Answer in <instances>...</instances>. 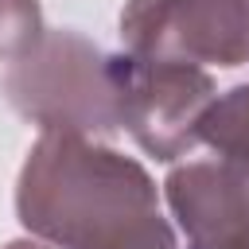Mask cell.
<instances>
[{
  "label": "cell",
  "instance_id": "obj_6",
  "mask_svg": "<svg viewBox=\"0 0 249 249\" xmlns=\"http://www.w3.org/2000/svg\"><path fill=\"white\" fill-rule=\"evenodd\" d=\"M198 144H210L218 160L249 167V82L214 97L198 121Z\"/></svg>",
  "mask_w": 249,
  "mask_h": 249
},
{
  "label": "cell",
  "instance_id": "obj_1",
  "mask_svg": "<svg viewBox=\"0 0 249 249\" xmlns=\"http://www.w3.org/2000/svg\"><path fill=\"white\" fill-rule=\"evenodd\" d=\"M160 210L152 175L78 132H43L16 183L23 230L58 249H97Z\"/></svg>",
  "mask_w": 249,
  "mask_h": 249
},
{
  "label": "cell",
  "instance_id": "obj_2",
  "mask_svg": "<svg viewBox=\"0 0 249 249\" xmlns=\"http://www.w3.org/2000/svg\"><path fill=\"white\" fill-rule=\"evenodd\" d=\"M4 93L19 117L43 132L109 136L117 121L113 54L78 31H43L4 74Z\"/></svg>",
  "mask_w": 249,
  "mask_h": 249
},
{
  "label": "cell",
  "instance_id": "obj_4",
  "mask_svg": "<svg viewBox=\"0 0 249 249\" xmlns=\"http://www.w3.org/2000/svg\"><path fill=\"white\" fill-rule=\"evenodd\" d=\"M121 43L156 62L241 66L249 62V0H128Z\"/></svg>",
  "mask_w": 249,
  "mask_h": 249
},
{
  "label": "cell",
  "instance_id": "obj_9",
  "mask_svg": "<svg viewBox=\"0 0 249 249\" xmlns=\"http://www.w3.org/2000/svg\"><path fill=\"white\" fill-rule=\"evenodd\" d=\"M4 249H47V245H43V241H27V237H23V241H8Z\"/></svg>",
  "mask_w": 249,
  "mask_h": 249
},
{
  "label": "cell",
  "instance_id": "obj_8",
  "mask_svg": "<svg viewBox=\"0 0 249 249\" xmlns=\"http://www.w3.org/2000/svg\"><path fill=\"white\" fill-rule=\"evenodd\" d=\"M97 249H179V245H175V230L167 226V218H160V210H152Z\"/></svg>",
  "mask_w": 249,
  "mask_h": 249
},
{
  "label": "cell",
  "instance_id": "obj_5",
  "mask_svg": "<svg viewBox=\"0 0 249 249\" xmlns=\"http://www.w3.org/2000/svg\"><path fill=\"white\" fill-rule=\"evenodd\" d=\"M167 206L187 249H249V167L233 160H198L175 167L163 183Z\"/></svg>",
  "mask_w": 249,
  "mask_h": 249
},
{
  "label": "cell",
  "instance_id": "obj_7",
  "mask_svg": "<svg viewBox=\"0 0 249 249\" xmlns=\"http://www.w3.org/2000/svg\"><path fill=\"white\" fill-rule=\"evenodd\" d=\"M43 35L39 0H0V58L23 54Z\"/></svg>",
  "mask_w": 249,
  "mask_h": 249
},
{
  "label": "cell",
  "instance_id": "obj_3",
  "mask_svg": "<svg viewBox=\"0 0 249 249\" xmlns=\"http://www.w3.org/2000/svg\"><path fill=\"white\" fill-rule=\"evenodd\" d=\"M117 121L156 160H179L198 144V121L218 97L202 66L113 54Z\"/></svg>",
  "mask_w": 249,
  "mask_h": 249
}]
</instances>
